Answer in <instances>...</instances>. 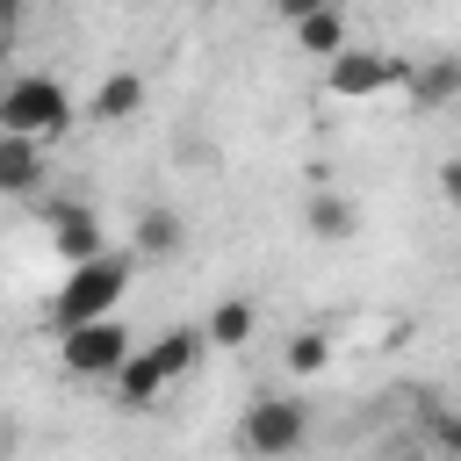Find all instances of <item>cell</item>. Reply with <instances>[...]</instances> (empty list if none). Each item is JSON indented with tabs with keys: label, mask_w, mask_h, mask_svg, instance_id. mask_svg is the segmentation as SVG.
Here are the masks:
<instances>
[{
	"label": "cell",
	"mask_w": 461,
	"mask_h": 461,
	"mask_svg": "<svg viewBox=\"0 0 461 461\" xmlns=\"http://www.w3.org/2000/svg\"><path fill=\"white\" fill-rule=\"evenodd\" d=\"M130 274H137V259H130V252H115V245H101L94 259L65 267V281H58V295H50V324L65 331V324H86V317H108V310H122V295H130Z\"/></svg>",
	"instance_id": "1"
},
{
	"label": "cell",
	"mask_w": 461,
	"mask_h": 461,
	"mask_svg": "<svg viewBox=\"0 0 461 461\" xmlns=\"http://www.w3.org/2000/svg\"><path fill=\"white\" fill-rule=\"evenodd\" d=\"M72 122H79V108H72L65 79H50V72H14V79H0V130H7V137L50 144V137H65Z\"/></svg>",
	"instance_id": "2"
},
{
	"label": "cell",
	"mask_w": 461,
	"mask_h": 461,
	"mask_svg": "<svg viewBox=\"0 0 461 461\" xmlns=\"http://www.w3.org/2000/svg\"><path fill=\"white\" fill-rule=\"evenodd\" d=\"M238 447L252 461H295L310 447V403H295V396H252L245 418H238Z\"/></svg>",
	"instance_id": "3"
},
{
	"label": "cell",
	"mask_w": 461,
	"mask_h": 461,
	"mask_svg": "<svg viewBox=\"0 0 461 461\" xmlns=\"http://www.w3.org/2000/svg\"><path fill=\"white\" fill-rule=\"evenodd\" d=\"M137 339H130V324L108 310V317H86V324H65L58 331V367L65 375H79V382H108L115 375V360L130 353Z\"/></svg>",
	"instance_id": "4"
},
{
	"label": "cell",
	"mask_w": 461,
	"mask_h": 461,
	"mask_svg": "<svg viewBox=\"0 0 461 461\" xmlns=\"http://www.w3.org/2000/svg\"><path fill=\"white\" fill-rule=\"evenodd\" d=\"M403 72H411V58H389V50L346 43V50L324 58V94H339V101H375V94L403 86Z\"/></svg>",
	"instance_id": "5"
},
{
	"label": "cell",
	"mask_w": 461,
	"mask_h": 461,
	"mask_svg": "<svg viewBox=\"0 0 461 461\" xmlns=\"http://www.w3.org/2000/svg\"><path fill=\"white\" fill-rule=\"evenodd\" d=\"M43 230H50V252L65 259V267H79V259H94L101 245H108V223H101V209L94 202H50L43 209Z\"/></svg>",
	"instance_id": "6"
},
{
	"label": "cell",
	"mask_w": 461,
	"mask_h": 461,
	"mask_svg": "<svg viewBox=\"0 0 461 461\" xmlns=\"http://www.w3.org/2000/svg\"><path fill=\"white\" fill-rule=\"evenodd\" d=\"M108 396H115V411H130V418H137V411H151V403L166 396V375L144 360V346H130V353L115 360V375H108Z\"/></svg>",
	"instance_id": "7"
},
{
	"label": "cell",
	"mask_w": 461,
	"mask_h": 461,
	"mask_svg": "<svg viewBox=\"0 0 461 461\" xmlns=\"http://www.w3.org/2000/svg\"><path fill=\"white\" fill-rule=\"evenodd\" d=\"M137 108H144V72H130V65H122V72H108V79L94 86L86 122H108V130H115V122H130Z\"/></svg>",
	"instance_id": "8"
},
{
	"label": "cell",
	"mask_w": 461,
	"mask_h": 461,
	"mask_svg": "<svg viewBox=\"0 0 461 461\" xmlns=\"http://www.w3.org/2000/svg\"><path fill=\"white\" fill-rule=\"evenodd\" d=\"M303 223H310V238H324V245H346V238L360 230V202L339 194V187H317L310 209H303Z\"/></svg>",
	"instance_id": "9"
},
{
	"label": "cell",
	"mask_w": 461,
	"mask_h": 461,
	"mask_svg": "<svg viewBox=\"0 0 461 461\" xmlns=\"http://www.w3.org/2000/svg\"><path fill=\"white\" fill-rule=\"evenodd\" d=\"M403 94L418 101V108H447L454 94H461V58H411V72H403Z\"/></svg>",
	"instance_id": "10"
},
{
	"label": "cell",
	"mask_w": 461,
	"mask_h": 461,
	"mask_svg": "<svg viewBox=\"0 0 461 461\" xmlns=\"http://www.w3.org/2000/svg\"><path fill=\"white\" fill-rule=\"evenodd\" d=\"M180 238H187L180 209H144V216L130 223V259H173Z\"/></svg>",
	"instance_id": "11"
},
{
	"label": "cell",
	"mask_w": 461,
	"mask_h": 461,
	"mask_svg": "<svg viewBox=\"0 0 461 461\" xmlns=\"http://www.w3.org/2000/svg\"><path fill=\"white\" fill-rule=\"evenodd\" d=\"M202 353H209V346H202V324H166V331H158V339L144 346V360H151V367H158L166 382H180V375H187V367H194Z\"/></svg>",
	"instance_id": "12"
},
{
	"label": "cell",
	"mask_w": 461,
	"mask_h": 461,
	"mask_svg": "<svg viewBox=\"0 0 461 461\" xmlns=\"http://www.w3.org/2000/svg\"><path fill=\"white\" fill-rule=\"evenodd\" d=\"M43 187V144L0 130V194H36Z\"/></svg>",
	"instance_id": "13"
},
{
	"label": "cell",
	"mask_w": 461,
	"mask_h": 461,
	"mask_svg": "<svg viewBox=\"0 0 461 461\" xmlns=\"http://www.w3.org/2000/svg\"><path fill=\"white\" fill-rule=\"evenodd\" d=\"M259 331V310L245 303V295H223L216 310H209V324H202V346H245Z\"/></svg>",
	"instance_id": "14"
},
{
	"label": "cell",
	"mask_w": 461,
	"mask_h": 461,
	"mask_svg": "<svg viewBox=\"0 0 461 461\" xmlns=\"http://www.w3.org/2000/svg\"><path fill=\"white\" fill-rule=\"evenodd\" d=\"M288 29H295V50H310V58H331V50H346V43H353L339 7H317V14H303V22H288Z\"/></svg>",
	"instance_id": "15"
},
{
	"label": "cell",
	"mask_w": 461,
	"mask_h": 461,
	"mask_svg": "<svg viewBox=\"0 0 461 461\" xmlns=\"http://www.w3.org/2000/svg\"><path fill=\"white\" fill-rule=\"evenodd\" d=\"M281 360H288V375H324V360H331V339H324V331H288Z\"/></svg>",
	"instance_id": "16"
},
{
	"label": "cell",
	"mask_w": 461,
	"mask_h": 461,
	"mask_svg": "<svg viewBox=\"0 0 461 461\" xmlns=\"http://www.w3.org/2000/svg\"><path fill=\"white\" fill-rule=\"evenodd\" d=\"M425 454H439V461H461V418L447 411V403H425Z\"/></svg>",
	"instance_id": "17"
},
{
	"label": "cell",
	"mask_w": 461,
	"mask_h": 461,
	"mask_svg": "<svg viewBox=\"0 0 461 461\" xmlns=\"http://www.w3.org/2000/svg\"><path fill=\"white\" fill-rule=\"evenodd\" d=\"M281 7V22H303V14H317V7H339V0H274Z\"/></svg>",
	"instance_id": "18"
},
{
	"label": "cell",
	"mask_w": 461,
	"mask_h": 461,
	"mask_svg": "<svg viewBox=\"0 0 461 461\" xmlns=\"http://www.w3.org/2000/svg\"><path fill=\"white\" fill-rule=\"evenodd\" d=\"M14 22H22V0H0V50H7V36H14Z\"/></svg>",
	"instance_id": "19"
},
{
	"label": "cell",
	"mask_w": 461,
	"mask_h": 461,
	"mask_svg": "<svg viewBox=\"0 0 461 461\" xmlns=\"http://www.w3.org/2000/svg\"><path fill=\"white\" fill-rule=\"evenodd\" d=\"M389 461H439V454H425V447H403V454H389Z\"/></svg>",
	"instance_id": "20"
}]
</instances>
